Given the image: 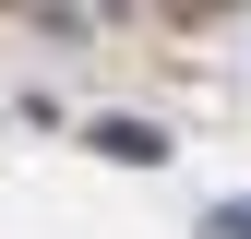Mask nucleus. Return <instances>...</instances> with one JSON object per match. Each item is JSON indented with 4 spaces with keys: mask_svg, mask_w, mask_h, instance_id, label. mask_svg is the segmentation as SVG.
<instances>
[{
    "mask_svg": "<svg viewBox=\"0 0 251 239\" xmlns=\"http://www.w3.org/2000/svg\"><path fill=\"white\" fill-rule=\"evenodd\" d=\"M203 239H251V203H203Z\"/></svg>",
    "mask_w": 251,
    "mask_h": 239,
    "instance_id": "f03ea898",
    "label": "nucleus"
},
{
    "mask_svg": "<svg viewBox=\"0 0 251 239\" xmlns=\"http://www.w3.org/2000/svg\"><path fill=\"white\" fill-rule=\"evenodd\" d=\"M96 143H108V156H132V167L168 156V132H144V120H96Z\"/></svg>",
    "mask_w": 251,
    "mask_h": 239,
    "instance_id": "f257e3e1",
    "label": "nucleus"
}]
</instances>
